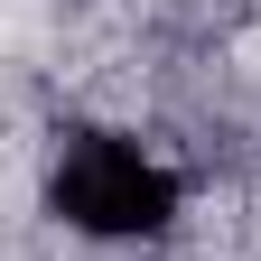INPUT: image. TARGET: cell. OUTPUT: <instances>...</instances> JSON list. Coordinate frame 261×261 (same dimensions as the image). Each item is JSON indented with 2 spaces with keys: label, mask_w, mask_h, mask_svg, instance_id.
Returning <instances> with one entry per match:
<instances>
[{
  "label": "cell",
  "mask_w": 261,
  "mask_h": 261,
  "mask_svg": "<svg viewBox=\"0 0 261 261\" xmlns=\"http://www.w3.org/2000/svg\"><path fill=\"white\" fill-rule=\"evenodd\" d=\"M47 196L84 233H159V224L177 215V177L159 168V159H140L130 140H112V130H93V140L65 149Z\"/></svg>",
  "instance_id": "obj_1"
}]
</instances>
